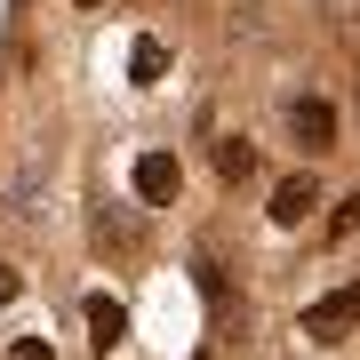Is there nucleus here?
I'll return each mask as SVG.
<instances>
[{"label": "nucleus", "mask_w": 360, "mask_h": 360, "mask_svg": "<svg viewBox=\"0 0 360 360\" xmlns=\"http://www.w3.org/2000/svg\"><path fill=\"white\" fill-rule=\"evenodd\" d=\"M352 328H360V281L328 288L321 304H304V336H321V345H345Z\"/></svg>", "instance_id": "f257e3e1"}, {"label": "nucleus", "mask_w": 360, "mask_h": 360, "mask_svg": "<svg viewBox=\"0 0 360 360\" xmlns=\"http://www.w3.org/2000/svg\"><path fill=\"white\" fill-rule=\"evenodd\" d=\"M136 200L144 208H160V200H176V184H184V168H176V153H136Z\"/></svg>", "instance_id": "f03ea898"}, {"label": "nucleus", "mask_w": 360, "mask_h": 360, "mask_svg": "<svg viewBox=\"0 0 360 360\" xmlns=\"http://www.w3.org/2000/svg\"><path fill=\"white\" fill-rule=\"evenodd\" d=\"M288 129H296L304 153H336V112H328L321 96H296V104H288Z\"/></svg>", "instance_id": "7ed1b4c3"}, {"label": "nucleus", "mask_w": 360, "mask_h": 360, "mask_svg": "<svg viewBox=\"0 0 360 360\" xmlns=\"http://www.w3.org/2000/svg\"><path fill=\"white\" fill-rule=\"evenodd\" d=\"M312 208H321V184H312V176H288V184H272V224H304Z\"/></svg>", "instance_id": "20e7f679"}, {"label": "nucleus", "mask_w": 360, "mask_h": 360, "mask_svg": "<svg viewBox=\"0 0 360 360\" xmlns=\"http://www.w3.org/2000/svg\"><path fill=\"white\" fill-rule=\"evenodd\" d=\"M80 312H89V345H96V352H112L120 336H129V312H120L112 296H89V304H80Z\"/></svg>", "instance_id": "39448f33"}, {"label": "nucleus", "mask_w": 360, "mask_h": 360, "mask_svg": "<svg viewBox=\"0 0 360 360\" xmlns=\"http://www.w3.org/2000/svg\"><path fill=\"white\" fill-rule=\"evenodd\" d=\"M160 72H168V49H160L153 32H144L136 49H129V80H160Z\"/></svg>", "instance_id": "423d86ee"}, {"label": "nucleus", "mask_w": 360, "mask_h": 360, "mask_svg": "<svg viewBox=\"0 0 360 360\" xmlns=\"http://www.w3.org/2000/svg\"><path fill=\"white\" fill-rule=\"evenodd\" d=\"M248 168H257V153H248L240 136H224V144H217V176H224V184H240Z\"/></svg>", "instance_id": "0eeeda50"}, {"label": "nucleus", "mask_w": 360, "mask_h": 360, "mask_svg": "<svg viewBox=\"0 0 360 360\" xmlns=\"http://www.w3.org/2000/svg\"><path fill=\"white\" fill-rule=\"evenodd\" d=\"M328 232H336V240H352V232H360V193H352V200H345V208L328 217Z\"/></svg>", "instance_id": "6e6552de"}, {"label": "nucleus", "mask_w": 360, "mask_h": 360, "mask_svg": "<svg viewBox=\"0 0 360 360\" xmlns=\"http://www.w3.org/2000/svg\"><path fill=\"white\" fill-rule=\"evenodd\" d=\"M8 360H49V345H40V336H16V352Z\"/></svg>", "instance_id": "1a4fd4ad"}, {"label": "nucleus", "mask_w": 360, "mask_h": 360, "mask_svg": "<svg viewBox=\"0 0 360 360\" xmlns=\"http://www.w3.org/2000/svg\"><path fill=\"white\" fill-rule=\"evenodd\" d=\"M16 288H25V281H16V272H0V304H16Z\"/></svg>", "instance_id": "9d476101"}, {"label": "nucleus", "mask_w": 360, "mask_h": 360, "mask_svg": "<svg viewBox=\"0 0 360 360\" xmlns=\"http://www.w3.org/2000/svg\"><path fill=\"white\" fill-rule=\"evenodd\" d=\"M72 8H104V0H72Z\"/></svg>", "instance_id": "9b49d317"}]
</instances>
